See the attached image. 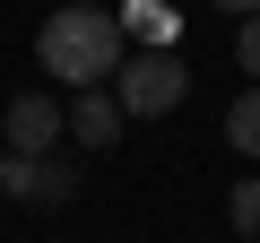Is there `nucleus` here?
I'll return each mask as SVG.
<instances>
[{
    "label": "nucleus",
    "instance_id": "f257e3e1",
    "mask_svg": "<svg viewBox=\"0 0 260 243\" xmlns=\"http://www.w3.org/2000/svg\"><path fill=\"white\" fill-rule=\"evenodd\" d=\"M35 52H44V70L61 78V87H104L113 70H121V18L113 9H95V0H70V9H52L44 18V35H35Z\"/></svg>",
    "mask_w": 260,
    "mask_h": 243
},
{
    "label": "nucleus",
    "instance_id": "f03ea898",
    "mask_svg": "<svg viewBox=\"0 0 260 243\" xmlns=\"http://www.w3.org/2000/svg\"><path fill=\"white\" fill-rule=\"evenodd\" d=\"M113 96H121V113H130V122H165V113L191 96V70H182L174 52H130Z\"/></svg>",
    "mask_w": 260,
    "mask_h": 243
},
{
    "label": "nucleus",
    "instance_id": "7ed1b4c3",
    "mask_svg": "<svg viewBox=\"0 0 260 243\" xmlns=\"http://www.w3.org/2000/svg\"><path fill=\"white\" fill-rule=\"evenodd\" d=\"M70 131V104L52 96H9V122H0V148L9 157H52V139Z\"/></svg>",
    "mask_w": 260,
    "mask_h": 243
},
{
    "label": "nucleus",
    "instance_id": "20e7f679",
    "mask_svg": "<svg viewBox=\"0 0 260 243\" xmlns=\"http://www.w3.org/2000/svg\"><path fill=\"white\" fill-rule=\"evenodd\" d=\"M0 191L26 200V208H61V200L78 191V174L52 165V157H0Z\"/></svg>",
    "mask_w": 260,
    "mask_h": 243
},
{
    "label": "nucleus",
    "instance_id": "39448f33",
    "mask_svg": "<svg viewBox=\"0 0 260 243\" xmlns=\"http://www.w3.org/2000/svg\"><path fill=\"white\" fill-rule=\"evenodd\" d=\"M70 139H78V148H113V139H121V96L87 87V96L70 104Z\"/></svg>",
    "mask_w": 260,
    "mask_h": 243
},
{
    "label": "nucleus",
    "instance_id": "423d86ee",
    "mask_svg": "<svg viewBox=\"0 0 260 243\" xmlns=\"http://www.w3.org/2000/svg\"><path fill=\"white\" fill-rule=\"evenodd\" d=\"M225 139H234L243 157H260V87H243V96L225 104Z\"/></svg>",
    "mask_w": 260,
    "mask_h": 243
},
{
    "label": "nucleus",
    "instance_id": "0eeeda50",
    "mask_svg": "<svg viewBox=\"0 0 260 243\" xmlns=\"http://www.w3.org/2000/svg\"><path fill=\"white\" fill-rule=\"evenodd\" d=\"M225 217H234V234H251V243H260V174H243V183L225 191Z\"/></svg>",
    "mask_w": 260,
    "mask_h": 243
},
{
    "label": "nucleus",
    "instance_id": "6e6552de",
    "mask_svg": "<svg viewBox=\"0 0 260 243\" xmlns=\"http://www.w3.org/2000/svg\"><path fill=\"white\" fill-rule=\"evenodd\" d=\"M234 61H243V70H251V87H260V18H243V26H234Z\"/></svg>",
    "mask_w": 260,
    "mask_h": 243
},
{
    "label": "nucleus",
    "instance_id": "1a4fd4ad",
    "mask_svg": "<svg viewBox=\"0 0 260 243\" xmlns=\"http://www.w3.org/2000/svg\"><path fill=\"white\" fill-rule=\"evenodd\" d=\"M208 9H225V18H260V0H208Z\"/></svg>",
    "mask_w": 260,
    "mask_h": 243
},
{
    "label": "nucleus",
    "instance_id": "9d476101",
    "mask_svg": "<svg viewBox=\"0 0 260 243\" xmlns=\"http://www.w3.org/2000/svg\"><path fill=\"white\" fill-rule=\"evenodd\" d=\"M0 157H9V148H0Z\"/></svg>",
    "mask_w": 260,
    "mask_h": 243
}]
</instances>
